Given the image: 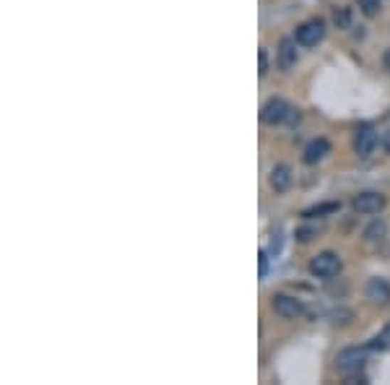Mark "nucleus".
<instances>
[{"label": "nucleus", "mask_w": 390, "mask_h": 385, "mask_svg": "<svg viewBox=\"0 0 390 385\" xmlns=\"http://www.w3.org/2000/svg\"><path fill=\"white\" fill-rule=\"evenodd\" d=\"M364 364H367V349L349 347V349H344V352H341V354L336 357L338 372H344L346 378H354V375H359V372L364 370Z\"/></svg>", "instance_id": "f257e3e1"}, {"label": "nucleus", "mask_w": 390, "mask_h": 385, "mask_svg": "<svg viewBox=\"0 0 390 385\" xmlns=\"http://www.w3.org/2000/svg\"><path fill=\"white\" fill-rule=\"evenodd\" d=\"M312 237H317V229L315 227H302V229H297V240H300V242H310Z\"/></svg>", "instance_id": "a211bd4d"}, {"label": "nucleus", "mask_w": 390, "mask_h": 385, "mask_svg": "<svg viewBox=\"0 0 390 385\" xmlns=\"http://www.w3.org/2000/svg\"><path fill=\"white\" fill-rule=\"evenodd\" d=\"M364 297H367L375 307H385V305H390V284L385 279H380V276H377V279H369L367 289H364Z\"/></svg>", "instance_id": "6e6552de"}, {"label": "nucleus", "mask_w": 390, "mask_h": 385, "mask_svg": "<svg viewBox=\"0 0 390 385\" xmlns=\"http://www.w3.org/2000/svg\"><path fill=\"white\" fill-rule=\"evenodd\" d=\"M294 39H297L302 47H317L325 39V21H320V19L305 21L300 29H297V37Z\"/></svg>", "instance_id": "20e7f679"}, {"label": "nucleus", "mask_w": 390, "mask_h": 385, "mask_svg": "<svg viewBox=\"0 0 390 385\" xmlns=\"http://www.w3.org/2000/svg\"><path fill=\"white\" fill-rule=\"evenodd\" d=\"M385 63H388V68H390V50H388V55H385Z\"/></svg>", "instance_id": "412c9836"}, {"label": "nucleus", "mask_w": 390, "mask_h": 385, "mask_svg": "<svg viewBox=\"0 0 390 385\" xmlns=\"http://www.w3.org/2000/svg\"><path fill=\"white\" fill-rule=\"evenodd\" d=\"M268 73V50L260 47V53H258V76H265Z\"/></svg>", "instance_id": "dca6fc26"}, {"label": "nucleus", "mask_w": 390, "mask_h": 385, "mask_svg": "<svg viewBox=\"0 0 390 385\" xmlns=\"http://www.w3.org/2000/svg\"><path fill=\"white\" fill-rule=\"evenodd\" d=\"M341 268H344L341 258H338L336 253H330V250L317 253V255L310 260V271H312V276H317V279H333V276L341 273Z\"/></svg>", "instance_id": "f03ea898"}, {"label": "nucleus", "mask_w": 390, "mask_h": 385, "mask_svg": "<svg viewBox=\"0 0 390 385\" xmlns=\"http://www.w3.org/2000/svg\"><path fill=\"white\" fill-rule=\"evenodd\" d=\"M357 6H359L362 14L369 16V19L380 14V0H357Z\"/></svg>", "instance_id": "2eb2a0df"}, {"label": "nucleus", "mask_w": 390, "mask_h": 385, "mask_svg": "<svg viewBox=\"0 0 390 385\" xmlns=\"http://www.w3.org/2000/svg\"><path fill=\"white\" fill-rule=\"evenodd\" d=\"M336 211H341V204L330 201V204H320L307 209V211H305V219H317V216H328V213H336Z\"/></svg>", "instance_id": "ddd939ff"}, {"label": "nucleus", "mask_w": 390, "mask_h": 385, "mask_svg": "<svg viewBox=\"0 0 390 385\" xmlns=\"http://www.w3.org/2000/svg\"><path fill=\"white\" fill-rule=\"evenodd\" d=\"M385 204H388V198L383 193H359V196H354L352 209L357 213H380Z\"/></svg>", "instance_id": "423d86ee"}, {"label": "nucleus", "mask_w": 390, "mask_h": 385, "mask_svg": "<svg viewBox=\"0 0 390 385\" xmlns=\"http://www.w3.org/2000/svg\"><path fill=\"white\" fill-rule=\"evenodd\" d=\"M377 141H380V136H377L375 128H369V125H362L359 130H357V136H354V152L359 154L362 159H367L369 154L375 152Z\"/></svg>", "instance_id": "0eeeda50"}, {"label": "nucleus", "mask_w": 390, "mask_h": 385, "mask_svg": "<svg viewBox=\"0 0 390 385\" xmlns=\"http://www.w3.org/2000/svg\"><path fill=\"white\" fill-rule=\"evenodd\" d=\"M385 149H388V154H390V133L385 136Z\"/></svg>", "instance_id": "aec40b11"}, {"label": "nucleus", "mask_w": 390, "mask_h": 385, "mask_svg": "<svg viewBox=\"0 0 390 385\" xmlns=\"http://www.w3.org/2000/svg\"><path fill=\"white\" fill-rule=\"evenodd\" d=\"M369 347H372V349H388L390 347V328H385V331L380 333V336H375Z\"/></svg>", "instance_id": "f3484780"}, {"label": "nucleus", "mask_w": 390, "mask_h": 385, "mask_svg": "<svg viewBox=\"0 0 390 385\" xmlns=\"http://www.w3.org/2000/svg\"><path fill=\"white\" fill-rule=\"evenodd\" d=\"M270 307H273V312H276V315L286 317V320H294V317H300L302 312H305L302 302L297 300V297H292V295H273V300H270Z\"/></svg>", "instance_id": "39448f33"}, {"label": "nucleus", "mask_w": 390, "mask_h": 385, "mask_svg": "<svg viewBox=\"0 0 390 385\" xmlns=\"http://www.w3.org/2000/svg\"><path fill=\"white\" fill-rule=\"evenodd\" d=\"M385 237H388V224L385 221H372L367 229H364V242H369V245H377V242H383Z\"/></svg>", "instance_id": "f8f14e48"}, {"label": "nucleus", "mask_w": 390, "mask_h": 385, "mask_svg": "<svg viewBox=\"0 0 390 385\" xmlns=\"http://www.w3.org/2000/svg\"><path fill=\"white\" fill-rule=\"evenodd\" d=\"M268 182H270V188L276 190V193H286V190L292 188V167L289 164H276L273 169H270Z\"/></svg>", "instance_id": "9d476101"}, {"label": "nucleus", "mask_w": 390, "mask_h": 385, "mask_svg": "<svg viewBox=\"0 0 390 385\" xmlns=\"http://www.w3.org/2000/svg\"><path fill=\"white\" fill-rule=\"evenodd\" d=\"M265 273H268V253L260 250V276H265Z\"/></svg>", "instance_id": "6ab92c4d"}, {"label": "nucleus", "mask_w": 390, "mask_h": 385, "mask_svg": "<svg viewBox=\"0 0 390 385\" xmlns=\"http://www.w3.org/2000/svg\"><path fill=\"white\" fill-rule=\"evenodd\" d=\"M333 23H336L338 29H349L352 26V8H338L336 14H333Z\"/></svg>", "instance_id": "4468645a"}, {"label": "nucleus", "mask_w": 390, "mask_h": 385, "mask_svg": "<svg viewBox=\"0 0 390 385\" xmlns=\"http://www.w3.org/2000/svg\"><path fill=\"white\" fill-rule=\"evenodd\" d=\"M260 117H263L265 125H281V122L292 120L294 117V107L289 105V102H284V99L273 97V99H268V102L263 105Z\"/></svg>", "instance_id": "7ed1b4c3"}, {"label": "nucleus", "mask_w": 390, "mask_h": 385, "mask_svg": "<svg viewBox=\"0 0 390 385\" xmlns=\"http://www.w3.org/2000/svg\"><path fill=\"white\" fill-rule=\"evenodd\" d=\"M330 154V144L325 138H315V141H310L307 149H305V164H317V162H323L325 157Z\"/></svg>", "instance_id": "9b49d317"}, {"label": "nucleus", "mask_w": 390, "mask_h": 385, "mask_svg": "<svg viewBox=\"0 0 390 385\" xmlns=\"http://www.w3.org/2000/svg\"><path fill=\"white\" fill-rule=\"evenodd\" d=\"M297 39H281V45H278V65H281V70H292L294 65H297V60H300V55H297Z\"/></svg>", "instance_id": "1a4fd4ad"}]
</instances>
